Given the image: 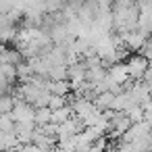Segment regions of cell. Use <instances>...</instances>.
<instances>
[{
    "label": "cell",
    "instance_id": "obj_6",
    "mask_svg": "<svg viewBox=\"0 0 152 152\" xmlns=\"http://www.w3.org/2000/svg\"><path fill=\"white\" fill-rule=\"evenodd\" d=\"M48 123H52V110H50L48 106L36 108V125H38V127H44V125H48Z\"/></svg>",
    "mask_w": 152,
    "mask_h": 152
},
{
    "label": "cell",
    "instance_id": "obj_7",
    "mask_svg": "<svg viewBox=\"0 0 152 152\" xmlns=\"http://www.w3.org/2000/svg\"><path fill=\"white\" fill-rule=\"evenodd\" d=\"M71 117H73V108H71V106H65V108H61V110H52V123H56V125L67 123Z\"/></svg>",
    "mask_w": 152,
    "mask_h": 152
},
{
    "label": "cell",
    "instance_id": "obj_12",
    "mask_svg": "<svg viewBox=\"0 0 152 152\" xmlns=\"http://www.w3.org/2000/svg\"><path fill=\"white\" fill-rule=\"evenodd\" d=\"M23 152H46V150H42L36 144H27V146H23Z\"/></svg>",
    "mask_w": 152,
    "mask_h": 152
},
{
    "label": "cell",
    "instance_id": "obj_4",
    "mask_svg": "<svg viewBox=\"0 0 152 152\" xmlns=\"http://www.w3.org/2000/svg\"><path fill=\"white\" fill-rule=\"evenodd\" d=\"M115 94L113 92H104V94H98V98L94 100V106L100 110V113H106V110H113L115 106Z\"/></svg>",
    "mask_w": 152,
    "mask_h": 152
},
{
    "label": "cell",
    "instance_id": "obj_2",
    "mask_svg": "<svg viewBox=\"0 0 152 152\" xmlns=\"http://www.w3.org/2000/svg\"><path fill=\"white\" fill-rule=\"evenodd\" d=\"M11 117L15 123H36V108L27 102H21V104H15Z\"/></svg>",
    "mask_w": 152,
    "mask_h": 152
},
{
    "label": "cell",
    "instance_id": "obj_3",
    "mask_svg": "<svg viewBox=\"0 0 152 152\" xmlns=\"http://www.w3.org/2000/svg\"><path fill=\"white\" fill-rule=\"evenodd\" d=\"M86 75H88V67H86L83 61H79V63H75V65L69 67V81H71V83H81V81H86Z\"/></svg>",
    "mask_w": 152,
    "mask_h": 152
},
{
    "label": "cell",
    "instance_id": "obj_5",
    "mask_svg": "<svg viewBox=\"0 0 152 152\" xmlns=\"http://www.w3.org/2000/svg\"><path fill=\"white\" fill-rule=\"evenodd\" d=\"M46 90L52 94V96H69L71 94V81H48V86H46Z\"/></svg>",
    "mask_w": 152,
    "mask_h": 152
},
{
    "label": "cell",
    "instance_id": "obj_8",
    "mask_svg": "<svg viewBox=\"0 0 152 152\" xmlns=\"http://www.w3.org/2000/svg\"><path fill=\"white\" fill-rule=\"evenodd\" d=\"M0 77L11 83H17V67L15 65H0Z\"/></svg>",
    "mask_w": 152,
    "mask_h": 152
},
{
    "label": "cell",
    "instance_id": "obj_9",
    "mask_svg": "<svg viewBox=\"0 0 152 152\" xmlns=\"http://www.w3.org/2000/svg\"><path fill=\"white\" fill-rule=\"evenodd\" d=\"M13 108H15L13 94H9V96H0V115H11Z\"/></svg>",
    "mask_w": 152,
    "mask_h": 152
},
{
    "label": "cell",
    "instance_id": "obj_11",
    "mask_svg": "<svg viewBox=\"0 0 152 152\" xmlns=\"http://www.w3.org/2000/svg\"><path fill=\"white\" fill-rule=\"evenodd\" d=\"M65 106H69V100H67L65 96H52V98H50V104H48L50 110H61V108H65Z\"/></svg>",
    "mask_w": 152,
    "mask_h": 152
},
{
    "label": "cell",
    "instance_id": "obj_10",
    "mask_svg": "<svg viewBox=\"0 0 152 152\" xmlns=\"http://www.w3.org/2000/svg\"><path fill=\"white\" fill-rule=\"evenodd\" d=\"M15 121L11 115H0V131L2 133H15Z\"/></svg>",
    "mask_w": 152,
    "mask_h": 152
},
{
    "label": "cell",
    "instance_id": "obj_1",
    "mask_svg": "<svg viewBox=\"0 0 152 152\" xmlns=\"http://www.w3.org/2000/svg\"><path fill=\"white\" fill-rule=\"evenodd\" d=\"M125 67H127L129 79L140 81V79H144V75H146V71H148V58L142 56V54H131V58L125 63Z\"/></svg>",
    "mask_w": 152,
    "mask_h": 152
}]
</instances>
